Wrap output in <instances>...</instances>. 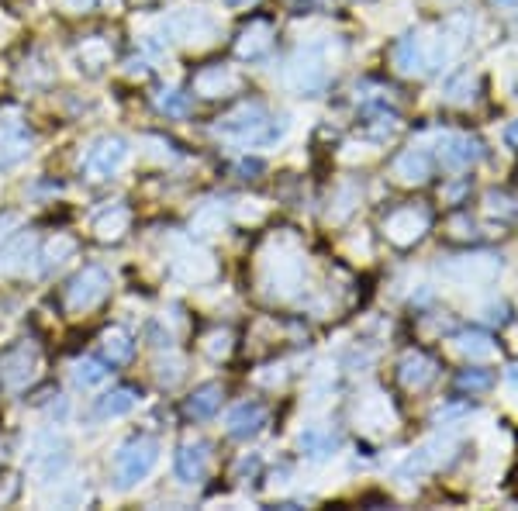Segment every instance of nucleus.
Wrapping results in <instances>:
<instances>
[{
	"label": "nucleus",
	"mask_w": 518,
	"mask_h": 511,
	"mask_svg": "<svg viewBox=\"0 0 518 511\" xmlns=\"http://www.w3.org/2000/svg\"><path fill=\"white\" fill-rule=\"evenodd\" d=\"M505 142H508V146H512V149H518V121H512V125H508Z\"/></svg>",
	"instance_id": "22"
},
{
	"label": "nucleus",
	"mask_w": 518,
	"mask_h": 511,
	"mask_svg": "<svg viewBox=\"0 0 518 511\" xmlns=\"http://www.w3.org/2000/svg\"><path fill=\"white\" fill-rule=\"evenodd\" d=\"M484 156V146L481 139H474V135H446L443 146H439V163H443V170H470L474 163H481Z\"/></svg>",
	"instance_id": "5"
},
{
	"label": "nucleus",
	"mask_w": 518,
	"mask_h": 511,
	"mask_svg": "<svg viewBox=\"0 0 518 511\" xmlns=\"http://www.w3.org/2000/svg\"><path fill=\"white\" fill-rule=\"evenodd\" d=\"M432 228V211L425 204H401L384 218V235L391 246L408 249L415 242L425 239V232Z\"/></svg>",
	"instance_id": "1"
},
{
	"label": "nucleus",
	"mask_w": 518,
	"mask_h": 511,
	"mask_svg": "<svg viewBox=\"0 0 518 511\" xmlns=\"http://www.w3.org/2000/svg\"><path fill=\"white\" fill-rule=\"evenodd\" d=\"M104 284L108 280H104L101 270H83L70 287V304L73 308H90V304L104 297Z\"/></svg>",
	"instance_id": "10"
},
{
	"label": "nucleus",
	"mask_w": 518,
	"mask_h": 511,
	"mask_svg": "<svg viewBox=\"0 0 518 511\" xmlns=\"http://www.w3.org/2000/svg\"><path fill=\"white\" fill-rule=\"evenodd\" d=\"M474 90H477V76L470 70H460L453 80L446 83V101L449 104H470L474 101Z\"/></svg>",
	"instance_id": "16"
},
{
	"label": "nucleus",
	"mask_w": 518,
	"mask_h": 511,
	"mask_svg": "<svg viewBox=\"0 0 518 511\" xmlns=\"http://www.w3.org/2000/svg\"><path fill=\"white\" fill-rule=\"evenodd\" d=\"M484 204H487V215L501 221H518V197L505 194V190H491V194L484 197Z\"/></svg>",
	"instance_id": "18"
},
{
	"label": "nucleus",
	"mask_w": 518,
	"mask_h": 511,
	"mask_svg": "<svg viewBox=\"0 0 518 511\" xmlns=\"http://www.w3.org/2000/svg\"><path fill=\"white\" fill-rule=\"evenodd\" d=\"M222 398H225L222 384H204V387H197L194 398L187 401V415H190V418H211L218 408H222Z\"/></svg>",
	"instance_id": "13"
},
{
	"label": "nucleus",
	"mask_w": 518,
	"mask_h": 511,
	"mask_svg": "<svg viewBox=\"0 0 518 511\" xmlns=\"http://www.w3.org/2000/svg\"><path fill=\"white\" fill-rule=\"evenodd\" d=\"M228 83H239V76L235 73H225L222 66H215V70H204L201 76H197V90H201L204 97H222V90L228 87Z\"/></svg>",
	"instance_id": "17"
},
{
	"label": "nucleus",
	"mask_w": 518,
	"mask_h": 511,
	"mask_svg": "<svg viewBox=\"0 0 518 511\" xmlns=\"http://www.w3.org/2000/svg\"><path fill=\"white\" fill-rule=\"evenodd\" d=\"M108 377V370H104L97 360H83L80 366H76V384L80 387H90V384H101V380Z\"/></svg>",
	"instance_id": "20"
},
{
	"label": "nucleus",
	"mask_w": 518,
	"mask_h": 511,
	"mask_svg": "<svg viewBox=\"0 0 518 511\" xmlns=\"http://www.w3.org/2000/svg\"><path fill=\"white\" fill-rule=\"evenodd\" d=\"M204 442H197V446H180L177 453V474L180 480H187V484H197V480L204 477V470H208V453H204Z\"/></svg>",
	"instance_id": "11"
},
{
	"label": "nucleus",
	"mask_w": 518,
	"mask_h": 511,
	"mask_svg": "<svg viewBox=\"0 0 518 511\" xmlns=\"http://www.w3.org/2000/svg\"><path fill=\"white\" fill-rule=\"evenodd\" d=\"M104 349L111 353V360H128V356H132V346H128V339L121 332L104 335Z\"/></svg>",
	"instance_id": "21"
},
{
	"label": "nucleus",
	"mask_w": 518,
	"mask_h": 511,
	"mask_svg": "<svg viewBox=\"0 0 518 511\" xmlns=\"http://www.w3.org/2000/svg\"><path fill=\"white\" fill-rule=\"evenodd\" d=\"M159 460V442L149 439V436H139L132 442H125L118 453V460H114V470H118V484H135V480H142L149 474L152 467H156Z\"/></svg>",
	"instance_id": "2"
},
{
	"label": "nucleus",
	"mask_w": 518,
	"mask_h": 511,
	"mask_svg": "<svg viewBox=\"0 0 518 511\" xmlns=\"http://www.w3.org/2000/svg\"><path fill=\"white\" fill-rule=\"evenodd\" d=\"M494 387V373L481 370V366H467V370L456 373V391L460 394H484Z\"/></svg>",
	"instance_id": "15"
},
{
	"label": "nucleus",
	"mask_w": 518,
	"mask_h": 511,
	"mask_svg": "<svg viewBox=\"0 0 518 511\" xmlns=\"http://www.w3.org/2000/svg\"><path fill=\"white\" fill-rule=\"evenodd\" d=\"M394 180L405 183V187H422L432 180V156L425 149H405L391 166Z\"/></svg>",
	"instance_id": "7"
},
{
	"label": "nucleus",
	"mask_w": 518,
	"mask_h": 511,
	"mask_svg": "<svg viewBox=\"0 0 518 511\" xmlns=\"http://www.w3.org/2000/svg\"><path fill=\"white\" fill-rule=\"evenodd\" d=\"M270 125V114H266L259 104H246L242 111L228 114L222 121V132L225 135H235V139H249V142H273L270 132H263V128Z\"/></svg>",
	"instance_id": "4"
},
{
	"label": "nucleus",
	"mask_w": 518,
	"mask_h": 511,
	"mask_svg": "<svg viewBox=\"0 0 518 511\" xmlns=\"http://www.w3.org/2000/svg\"><path fill=\"white\" fill-rule=\"evenodd\" d=\"M121 159H125V142H121V139H104L101 146H97L87 156V166L97 173V177H108V173L121 163Z\"/></svg>",
	"instance_id": "12"
},
{
	"label": "nucleus",
	"mask_w": 518,
	"mask_h": 511,
	"mask_svg": "<svg viewBox=\"0 0 518 511\" xmlns=\"http://www.w3.org/2000/svg\"><path fill=\"white\" fill-rule=\"evenodd\" d=\"M132 404H135V394H132V391H114V394H108V398H101V401H97L94 415H97V418L125 415V411L132 408Z\"/></svg>",
	"instance_id": "19"
},
{
	"label": "nucleus",
	"mask_w": 518,
	"mask_h": 511,
	"mask_svg": "<svg viewBox=\"0 0 518 511\" xmlns=\"http://www.w3.org/2000/svg\"><path fill=\"white\" fill-rule=\"evenodd\" d=\"M498 4H505V7H518V0H498Z\"/></svg>",
	"instance_id": "24"
},
{
	"label": "nucleus",
	"mask_w": 518,
	"mask_h": 511,
	"mask_svg": "<svg viewBox=\"0 0 518 511\" xmlns=\"http://www.w3.org/2000/svg\"><path fill=\"white\" fill-rule=\"evenodd\" d=\"M228 4H253V0H228Z\"/></svg>",
	"instance_id": "25"
},
{
	"label": "nucleus",
	"mask_w": 518,
	"mask_h": 511,
	"mask_svg": "<svg viewBox=\"0 0 518 511\" xmlns=\"http://www.w3.org/2000/svg\"><path fill=\"white\" fill-rule=\"evenodd\" d=\"M456 353H463L467 360H487V356L494 353V342H491V335L487 332L470 329V332L456 335Z\"/></svg>",
	"instance_id": "14"
},
{
	"label": "nucleus",
	"mask_w": 518,
	"mask_h": 511,
	"mask_svg": "<svg viewBox=\"0 0 518 511\" xmlns=\"http://www.w3.org/2000/svg\"><path fill=\"white\" fill-rule=\"evenodd\" d=\"M291 80L297 90H304V94H315V90L325 87V63H322V56H318V49H304L301 56L294 59Z\"/></svg>",
	"instance_id": "8"
},
{
	"label": "nucleus",
	"mask_w": 518,
	"mask_h": 511,
	"mask_svg": "<svg viewBox=\"0 0 518 511\" xmlns=\"http://www.w3.org/2000/svg\"><path fill=\"white\" fill-rule=\"evenodd\" d=\"M266 425V408L263 404H239V408L228 415V436L232 439H253L259 429Z\"/></svg>",
	"instance_id": "9"
},
{
	"label": "nucleus",
	"mask_w": 518,
	"mask_h": 511,
	"mask_svg": "<svg viewBox=\"0 0 518 511\" xmlns=\"http://www.w3.org/2000/svg\"><path fill=\"white\" fill-rule=\"evenodd\" d=\"M301 4H318V7H325L329 0H301Z\"/></svg>",
	"instance_id": "23"
},
{
	"label": "nucleus",
	"mask_w": 518,
	"mask_h": 511,
	"mask_svg": "<svg viewBox=\"0 0 518 511\" xmlns=\"http://www.w3.org/2000/svg\"><path fill=\"white\" fill-rule=\"evenodd\" d=\"M436 377H439V360H432L429 353H422V349H411V353L401 356L398 384L405 387L408 394L429 391V387L436 384Z\"/></svg>",
	"instance_id": "3"
},
{
	"label": "nucleus",
	"mask_w": 518,
	"mask_h": 511,
	"mask_svg": "<svg viewBox=\"0 0 518 511\" xmlns=\"http://www.w3.org/2000/svg\"><path fill=\"white\" fill-rule=\"evenodd\" d=\"M391 63L401 76H422L432 66V56L425 52V42L418 35H405L394 42Z\"/></svg>",
	"instance_id": "6"
}]
</instances>
